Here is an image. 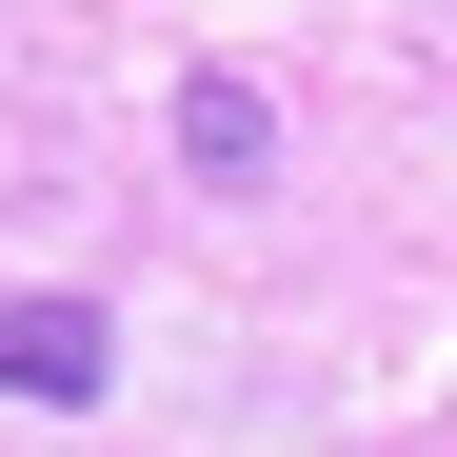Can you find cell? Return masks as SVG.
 Instances as JSON below:
<instances>
[{
    "mask_svg": "<svg viewBox=\"0 0 457 457\" xmlns=\"http://www.w3.org/2000/svg\"><path fill=\"white\" fill-rule=\"evenodd\" d=\"M100 378H120V338H100V298H0V398H60V418H80Z\"/></svg>",
    "mask_w": 457,
    "mask_h": 457,
    "instance_id": "6da1fadb",
    "label": "cell"
},
{
    "mask_svg": "<svg viewBox=\"0 0 457 457\" xmlns=\"http://www.w3.org/2000/svg\"><path fill=\"white\" fill-rule=\"evenodd\" d=\"M179 160H199V179H259V160H278L259 80H179Z\"/></svg>",
    "mask_w": 457,
    "mask_h": 457,
    "instance_id": "7a4b0ae2",
    "label": "cell"
}]
</instances>
